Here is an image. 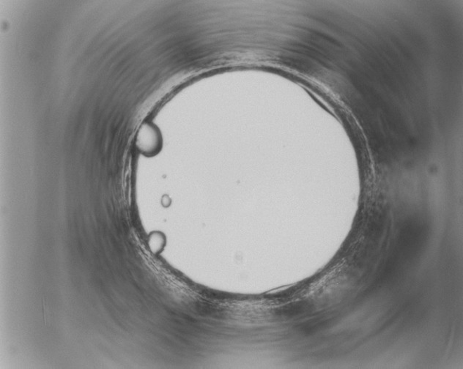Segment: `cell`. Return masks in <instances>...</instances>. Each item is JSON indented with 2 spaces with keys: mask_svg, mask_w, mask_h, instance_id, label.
<instances>
[{
  "mask_svg": "<svg viewBox=\"0 0 463 369\" xmlns=\"http://www.w3.org/2000/svg\"><path fill=\"white\" fill-rule=\"evenodd\" d=\"M137 147L147 156L157 154L162 147V137L158 129L151 125H143L137 135Z\"/></svg>",
  "mask_w": 463,
  "mask_h": 369,
  "instance_id": "6da1fadb",
  "label": "cell"
}]
</instances>
